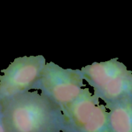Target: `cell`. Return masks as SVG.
<instances>
[{"instance_id": "cell-5", "label": "cell", "mask_w": 132, "mask_h": 132, "mask_svg": "<svg viewBox=\"0 0 132 132\" xmlns=\"http://www.w3.org/2000/svg\"><path fill=\"white\" fill-rule=\"evenodd\" d=\"M46 64L43 55L18 57L1 70L0 100L29 91L34 88Z\"/></svg>"}, {"instance_id": "cell-6", "label": "cell", "mask_w": 132, "mask_h": 132, "mask_svg": "<svg viewBox=\"0 0 132 132\" xmlns=\"http://www.w3.org/2000/svg\"><path fill=\"white\" fill-rule=\"evenodd\" d=\"M111 132H132V97L106 104Z\"/></svg>"}, {"instance_id": "cell-3", "label": "cell", "mask_w": 132, "mask_h": 132, "mask_svg": "<svg viewBox=\"0 0 132 132\" xmlns=\"http://www.w3.org/2000/svg\"><path fill=\"white\" fill-rule=\"evenodd\" d=\"M83 81L80 70L64 69L50 62L45 64L34 89L41 90L62 109L81 94L86 86Z\"/></svg>"}, {"instance_id": "cell-7", "label": "cell", "mask_w": 132, "mask_h": 132, "mask_svg": "<svg viewBox=\"0 0 132 132\" xmlns=\"http://www.w3.org/2000/svg\"><path fill=\"white\" fill-rule=\"evenodd\" d=\"M0 132H7L5 126H4L3 123L2 119H1V113H0Z\"/></svg>"}, {"instance_id": "cell-2", "label": "cell", "mask_w": 132, "mask_h": 132, "mask_svg": "<svg viewBox=\"0 0 132 132\" xmlns=\"http://www.w3.org/2000/svg\"><path fill=\"white\" fill-rule=\"evenodd\" d=\"M82 78L94 88V94L106 104L132 97V73L114 58L82 67Z\"/></svg>"}, {"instance_id": "cell-1", "label": "cell", "mask_w": 132, "mask_h": 132, "mask_svg": "<svg viewBox=\"0 0 132 132\" xmlns=\"http://www.w3.org/2000/svg\"><path fill=\"white\" fill-rule=\"evenodd\" d=\"M0 113L7 132H54L68 126L60 106L37 91L1 99Z\"/></svg>"}, {"instance_id": "cell-4", "label": "cell", "mask_w": 132, "mask_h": 132, "mask_svg": "<svg viewBox=\"0 0 132 132\" xmlns=\"http://www.w3.org/2000/svg\"><path fill=\"white\" fill-rule=\"evenodd\" d=\"M61 110L69 127L77 132H111L106 107L88 88Z\"/></svg>"}]
</instances>
